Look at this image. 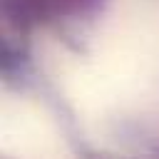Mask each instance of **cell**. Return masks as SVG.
Returning a JSON list of instances; mask_svg holds the SVG:
<instances>
[{"label":"cell","mask_w":159,"mask_h":159,"mask_svg":"<svg viewBox=\"0 0 159 159\" xmlns=\"http://www.w3.org/2000/svg\"><path fill=\"white\" fill-rule=\"evenodd\" d=\"M62 84L87 122L154 102L159 97V0H122L89 57L70 65Z\"/></svg>","instance_id":"1"},{"label":"cell","mask_w":159,"mask_h":159,"mask_svg":"<svg viewBox=\"0 0 159 159\" xmlns=\"http://www.w3.org/2000/svg\"><path fill=\"white\" fill-rule=\"evenodd\" d=\"M0 152L27 159H52L67 154L62 134L42 107L22 94L7 92L0 107Z\"/></svg>","instance_id":"2"}]
</instances>
